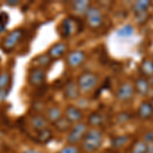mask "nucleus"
I'll list each match as a JSON object with an SVG mask.
<instances>
[{"mask_svg":"<svg viewBox=\"0 0 153 153\" xmlns=\"http://www.w3.org/2000/svg\"><path fill=\"white\" fill-rule=\"evenodd\" d=\"M103 139H104V136L100 129L89 128L85 137L81 142L82 150L86 153H94L98 151L103 144Z\"/></svg>","mask_w":153,"mask_h":153,"instance_id":"obj_1","label":"nucleus"},{"mask_svg":"<svg viewBox=\"0 0 153 153\" xmlns=\"http://www.w3.org/2000/svg\"><path fill=\"white\" fill-rule=\"evenodd\" d=\"M83 23L74 16H68L61 21L58 27V33L61 38L68 39L73 35L79 34L83 30Z\"/></svg>","mask_w":153,"mask_h":153,"instance_id":"obj_2","label":"nucleus"},{"mask_svg":"<svg viewBox=\"0 0 153 153\" xmlns=\"http://www.w3.org/2000/svg\"><path fill=\"white\" fill-rule=\"evenodd\" d=\"M24 35H25V30L23 28H18L10 31L2 39L1 42H0V48H1V50L4 53L11 52L12 50H14L16 45L21 42Z\"/></svg>","mask_w":153,"mask_h":153,"instance_id":"obj_3","label":"nucleus"},{"mask_svg":"<svg viewBox=\"0 0 153 153\" xmlns=\"http://www.w3.org/2000/svg\"><path fill=\"white\" fill-rule=\"evenodd\" d=\"M76 84L81 93H90L99 84V76L92 71H85L79 76Z\"/></svg>","mask_w":153,"mask_h":153,"instance_id":"obj_4","label":"nucleus"},{"mask_svg":"<svg viewBox=\"0 0 153 153\" xmlns=\"http://www.w3.org/2000/svg\"><path fill=\"white\" fill-rule=\"evenodd\" d=\"M88 130L89 126L87 125V123L80 122L73 125L70 132L66 135V142H68V144L78 145L79 143H81Z\"/></svg>","mask_w":153,"mask_h":153,"instance_id":"obj_5","label":"nucleus"},{"mask_svg":"<svg viewBox=\"0 0 153 153\" xmlns=\"http://www.w3.org/2000/svg\"><path fill=\"white\" fill-rule=\"evenodd\" d=\"M85 21L87 26L92 30L101 28L104 23V16L98 7L91 5L85 13Z\"/></svg>","mask_w":153,"mask_h":153,"instance_id":"obj_6","label":"nucleus"},{"mask_svg":"<svg viewBox=\"0 0 153 153\" xmlns=\"http://www.w3.org/2000/svg\"><path fill=\"white\" fill-rule=\"evenodd\" d=\"M46 79H47V71H46V70L39 68H31V70L29 71L28 83L32 87H42L45 84Z\"/></svg>","mask_w":153,"mask_h":153,"instance_id":"obj_7","label":"nucleus"},{"mask_svg":"<svg viewBox=\"0 0 153 153\" xmlns=\"http://www.w3.org/2000/svg\"><path fill=\"white\" fill-rule=\"evenodd\" d=\"M135 94L134 86L129 82L122 83L115 91V97L120 102H130L134 99Z\"/></svg>","mask_w":153,"mask_h":153,"instance_id":"obj_8","label":"nucleus"},{"mask_svg":"<svg viewBox=\"0 0 153 153\" xmlns=\"http://www.w3.org/2000/svg\"><path fill=\"white\" fill-rule=\"evenodd\" d=\"M86 60V53L83 50L70 51L65 56V62L68 68H76L82 65Z\"/></svg>","mask_w":153,"mask_h":153,"instance_id":"obj_9","label":"nucleus"},{"mask_svg":"<svg viewBox=\"0 0 153 153\" xmlns=\"http://www.w3.org/2000/svg\"><path fill=\"white\" fill-rule=\"evenodd\" d=\"M63 117H65L71 124L75 125L76 123L82 122V120L84 117V113L78 106L70 104L65 107V112H63Z\"/></svg>","mask_w":153,"mask_h":153,"instance_id":"obj_10","label":"nucleus"},{"mask_svg":"<svg viewBox=\"0 0 153 153\" xmlns=\"http://www.w3.org/2000/svg\"><path fill=\"white\" fill-rule=\"evenodd\" d=\"M81 95V91L78 87L76 81L68 80L63 88V97L66 100H76Z\"/></svg>","mask_w":153,"mask_h":153,"instance_id":"obj_11","label":"nucleus"},{"mask_svg":"<svg viewBox=\"0 0 153 153\" xmlns=\"http://www.w3.org/2000/svg\"><path fill=\"white\" fill-rule=\"evenodd\" d=\"M66 51H68V44L65 42H57V43H54L51 47H49L46 53L51 58V60L54 61L62 57Z\"/></svg>","mask_w":153,"mask_h":153,"instance_id":"obj_12","label":"nucleus"},{"mask_svg":"<svg viewBox=\"0 0 153 153\" xmlns=\"http://www.w3.org/2000/svg\"><path fill=\"white\" fill-rule=\"evenodd\" d=\"M134 89H135V93H137L138 95L142 96V97H145L149 94L150 92V84H149V80L145 76H139L135 80L134 83Z\"/></svg>","mask_w":153,"mask_h":153,"instance_id":"obj_13","label":"nucleus"},{"mask_svg":"<svg viewBox=\"0 0 153 153\" xmlns=\"http://www.w3.org/2000/svg\"><path fill=\"white\" fill-rule=\"evenodd\" d=\"M136 115L141 120H148L153 117V108L149 101L143 100L140 103L139 106H138Z\"/></svg>","mask_w":153,"mask_h":153,"instance_id":"obj_14","label":"nucleus"},{"mask_svg":"<svg viewBox=\"0 0 153 153\" xmlns=\"http://www.w3.org/2000/svg\"><path fill=\"white\" fill-rule=\"evenodd\" d=\"M30 125L35 131H41L48 128L49 122L45 117V115L41 113H34L30 118Z\"/></svg>","mask_w":153,"mask_h":153,"instance_id":"obj_15","label":"nucleus"},{"mask_svg":"<svg viewBox=\"0 0 153 153\" xmlns=\"http://www.w3.org/2000/svg\"><path fill=\"white\" fill-rule=\"evenodd\" d=\"M131 138L132 136L125 134V135H118L114 136L110 139V148L115 150H120L122 148L127 146L131 141Z\"/></svg>","mask_w":153,"mask_h":153,"instance_id":"obj_16","label":"nucleus"},{"mask_svg":"<svg viewBox=\"0 0 153 153\" xmlns=\"http://www.w3.org/2000/svg\"><path fill=\"white\" fill-rule=\"evenodd\" d=\"M45 117L47 118V120L51 124H54L55 122H57L58 120H60L63 117V112L60 109V107L57 105H52L50 107H48L45 111Z\"/></svg>","mask_w":153,"mask_h":153,"instance_id":"obj_17","label":"nucleus"},{"mask_svg":"<svg viewBox=\"0 0 153 153\" xmlns=\"http://www.w3.org/2000/svg\"><path fill=\"white\" fill-rule=\"evenodd\" d=\"M152 2L149 0H140V1H136L133 3L132 9L135 16H141V14L147 13L148 9L151 7Z\"/></svg>","mask_w":153,"mask_h":153,"instance_id":"obj_18","label":"nucleus"},{"mask_svg":"<svg viewBox=\"0 0 153 153\" xmlns=\"http://www.w3.org/2000/svg\"><path fill=\"white\" fill-rule=\"evenodd\" d=\"M104 117H103L102 113L98 112V111H93L90 115L88 117L87 120V125L89 126V128H98L102 127L104 125Z\"/></svg>","mask_w":153,"mask_h":153,"instance_id":"obj_19","label":"nucleus"},{"mask_svg":"<svg viewBox=\"0 0 153 153\" xmlns=\"http://www.w3.org/2000/svg\"><path fill=\"white\" fill-rule=\"evenodd\" d=\"M31 63L33 65L32 68H39L46 70V68L52 63V60H51V58L48 56L47 53H44V54H41V55L36 56V57L31 61Z\"/></svg>","mask_w":153,"mask_h":153,"instance_id":"obj_20","label":"nucleus"},{"mask_svg":"<svg viewBox=\"0 0 153 153\" xmlns=\"http://www.w3.org/2000/svg\"><path fill=\"white\" fill-rule=\"evenodd\" d=\"M90 6V1H87V0H76V1H74L71 3L73 10L78 14H84V16H85V13L87 12Z\"/></svg>","mask_w":153,"mask_h":153,"instance_id":"obj_21","label":"nucleus"},{"mask_svg":"<svg viewBox=\"0 0 153 153\" xmlns=\"http://www.w3.org/2000/svg\"><path fill=\"white\" fill-rule=\"evenodd\" d=\"M140 70L145 78H152L153 76V60L150 58H144L140 65Z\"/></svg>","mask_w":153,"mask_h":153,"instance_id":"obj_22","label":"nucleus"},{"mask_svg":"<svg viewBox=\"0 0 153 153\" xmlns=\"http://www.w3.org/2000/svg\"><path fill=\"white\" fill-rule=\"evenodd\" d=\"M36 132H37L36 139L41 144H46V143L50 142L53 138V132L49 128H46V129L41 131H36Z\"/></svg>","mask_w":153,"mask_h":153,"instance_id":"obj_23","label":"nucleus"},{"mask_svg":"<svg viewBox=\"0 0 153 153\" xmlns=\"http://www.w3.org/2000/svg\"><path fill=\"white\" fill-rule=\"evenodd\" d=\"M52 125L54 129L59 133H68L71 129V127H73V124H71L65 117H62L60 120H58L57 122H55Z\"/></svg>","mask_w":153,"mask_h":153,"instance_id":"obj_24","label":"nucleus"},{"mask_svg":"<svg viewBox=\"0 0 153 153\" xmlns=\"http://www.w3.org/2000/svg\"><path fill=\"white\" fill-rule=\"evenodd\" d=\"M151 145H148L143 140L136 141L131 148V153H149Z\"/></svg>","mask_w":153,"mask_h":153,"instance_id":"obj_25","label":"nucleus"},{"mask_svg":"<svg viewBox=\"0 0 153 153\" xmlns=\"http://www.w3.org/2000/svg\"><path fill=\"white\" fill-rule=\"evenodd\" d=\"M135 33V28L132 26V25L128 24L123 26L122 28H120L117 32V36L120 37V38H130L134 35Z\"/></svg>","mask_w":153,"mask_h":153,"instance_id":"obj_26","label":"nucleus"},{"mask_svg":"<svg viewBox=\"0 0 153 153\" xmlns=\"http://www.w3.org/2000/svg\"><path fill=\"white\" fill-rule=\"evenodd\" d=\"M11 82V76L9 71H0V89H7Z\"/></svg>","mask_w":153,"mask_h":153,"instance_id":"obj_27","label":"nucleus"},{"mask_svg":"<svg viewBox=\"0 0 153 153\" xmlns=\"http://www.w3.org/2000/svg\"><path fill=\"white\" fill-rule=\"evenodd\" d=\"M133 118V114L129 111H123L120 112L117 115V122L118 124H126V123L130 122Z\"/></svg>","mask_w":153,"mask_h":153,"instance_id":"obj_28","label":"nucleus"},{"mask_svg":"<svg viewBox=\"0 0 153 153\" xmlns=\"http://www.w3.org/2000/svg\"><path fill=\"white\" fill-rule=\"evenodd\" d=\"M57 153H81V149L76 145H65Z\"/></svg>","mask_w":153,"mask_h":153,"instance_id":"obj_29","label":"nucleus"},{"mask_svg":"<svg viewBox=\"0 0 153 153\" xmlns=\"http://www.w3.org/2000/svg\"><path fill=\"white\" fill-rule=\"evenodd\" d=\"M9 22V16L6 12H0V27L5 28Z\"/></svg>","mask_w":153,"mask_h":153,"instance_id":"obj_30","label":"nucleus"},{"mask_svg":"<svg viewBox=\"0 0 153 153\" xmlns=\"http://www.w3.org/2000/svg\"><path fill=\"white\" fill-rule=\"evenodd\" d=\"M143 141L147 143L148 145H151L153 143V131H148L143 136Z\"/></svg>","mask_w":153,"mask_h":153,"instance_id":"obj_31","label":"nucleus"},{"mask_svg":"<svg viewBox=\"0 0 153 153\" xmlns=\"http://www.w3.org/2000/svg\"><path fill=\"white\" fill-rule=\"evenodd\" d=\"M8 95V89H0V103L4 102Z\"/></svg>","mask_w":153,"mask_h":153,"instance_id":"obj_32","label":"nucleus"},{"mask_svg":"<svg viewBox=\"0 0 153 153\" xmlns=\"http://www.w3.org/2000/svg\"><path fill=\"white\" fill-rule=\"evenodd\" d=\"M148 12L147 13H144V14H141V16H136V18H137V22L139 24H144L145 22L148 19Z\"/></svg>","mask_w":153,"mask_h":153,"instance_id":"obj_33","label":"nucleus"},{"mask_svg":"<svg viewBox=\"0 0 153 153\" xmlns=\"http://www.w3.org/2000/svg\"><path fill=\"white\" fill-rule=\"evenodd\" d=\"M19 3H21V1H19V0H7L6 1V4L8 6H16Z\"/></svg>","mask_w":153,"mask_h":153,"instance_id":"obj_34","label":"nucleus"},{"mask_svg":"<svg viewBox=\"0 0 153 153\" xmlns=\"http://www.w3.org/2000/svg\"><path fill=\"white\" fill-rule=\"evenodd\" d=\"M23 153H43V152L39 151V150H37V149H33V148H30V149L25 150Z\"/></svg>","mask_w":153,"mask_h":153,"instance_id":"obj_35","label":"nucleus"},{"mask_svg":"<svg viewBox=\"0 0 153 153\" xmlns=\"http://www.w3.org/2000/svg\"><path fill=\"white\" fill-rule=\"evenodd\" d=\"M103 153H120L118 150H115V149H112V148H108L103 151Z\"/></svg>","mask_w":153,"mask_h":153,"instance_id":"obj_36","label":"nucleus"},{"mask_svg":"<svg viewBox=\"0 0 153 153\" xmlns=\"http://www.w3.org/2000/svg\"><path fill=\"white\" fill-rule=\"evenodd\" d=\"M1 145H2V138H1V134H0V149H1Z\"/></svg>","mask_w":153,"mask_h":153,"instance_id":"obj_37","label":"nucleus"},{"mask_svg":"<svg viewBox=\"0 0 153 153\" xmlns=\"http://www.w3.org/2000/svg\"><path fill=\"white\" fill-rule=\"evenodd\" d=\"M149 102H150V104H151V106H152V108H153V97H152V99H151V100H150V101H149Z\"/></svg>","mask_w":153,"mask_h":153,"instance_id":"obj_38","label":"nucleus"},{"mask_svg":"<svg viewBox=\"0 0 153 153\" xmlns=\"http://www.w3.org/2000/svg\"><path fill=\"white\" fill-rule=\"evenodd\" d=\"M151 19H152V21H153V14H152V16H151Z\"/></svg>","mask_w":153,"mask_h":153,"instance_id":"obj_39","label":"nucleus"}]
</instances>
